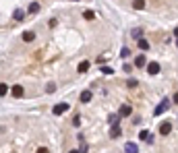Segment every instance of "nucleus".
I'll return each mask as SVG.
<instances>
[{"label": "nucleus", "instance_id": "obj_1", "mask_svg": "<svg viewBox=\"0 0 178 153\" xmlns=\"http://www.w3.org/2000/svg\"><path fill=\"white\" fill-rule=\"evenodd\" d=\"M168 105H170V99H164V101H162V104H159L158 108L153 110V116H159V114H164V112L168 110Z\"/></svg>", "mask_w": 178, "mask_h": 153}, {"label": "nucleus", "instance_id": "obj_2", "mask_svg": "<svg viewBox=\"0 0 178 153\" xmlns=\"http://www.w3.org/2000/svg\"><path fill=\"white\" fill-rule=\"evenodd\" d=\"M120 132H122V130H120V124H118V122H116V124H112V128H110V137H112V139H118Z\"/></svg>", "mask_w": 178, "mask_h": 153}, {"label": "nucleus", "instance_id": "obj_3", "mask_svg": "<svg viewBox=\"0 0 178 153\" xmlns=\"http://www.w3.org/2000/svg\"><path fill=\"white\" fill-rule=\"evenodd\" d=\"M147 72H149L151 76L158 75V72H159V64L158 62H149V64H147Z\"/></svg>", "mask_w": 178, "mask_h": 153}, {"label": "nucleus", "instance_id": "obj_4", "mask_svg": "<svg viewBox=\"0 0 178 153\" xmlns=\"http://www.w3.org/2000/svg\"><path fill=\"white\" fill-rule=\"evenodd\" d=\"M66 110H69V104H58V105H54V116H60V114H64Z\"/></svg>", "mask_w": 178, "mask_h": 153}, {"label": "nucleus", "instance_id": "obj_5", "mask_svg": "<svg viewBox=\"0 0 178 153\" xmlns=\"http://www.w3.org/2000/svg\"><path fill=\"white\" fill-rule=\"evenodd\" d=\"M159 132H162V134H170L172 132V124L170 122H162V124H159Z\"/></svg>", "mask_w": 178, "mask_h": 153}, {"label": "nucleus", "instance_id": "obj_6", "mask_svg": "<svg viewBox=\"0 0 178 153\" xmlns=\"http://www.w3.org/2000/svg\"><path fill=\"white\" fill-rule=\"evenodd\" d=\"M137 151H139V147L135 143H126L124 145V153H137Z\"/></svg>", "mask_w": 178, "mask_h": 153}, {"label": "nucleus", "instance_id": "obj_7", "mask_svg": "<svg viewBox=\"0 0 178 153\" xmlns=\"http://www.w3.org/2000/svg\"><path fill=\"white\" fill-rule=\"evenodd\" d=\"M23 93H25V91H23L21 85H15V87H13V95H15V97H23Z\"/></svg>", "mask_w": 178, "mask_h": 153}, {"label": "nucleus", "instance_id": "obj_8", "mask_svg": "<svg viewBox=\"0 0 178 153\" xmlns=\"http://www.w3.org/2000/svg\"><path fill=\"white\" fill-rule=\"evenodd\" d=\"M122 116H130V105L129 104L120 105V118H122Z\"/></svg>", "mask_w": 178, "mask_h": 153}, {"label": "nucleus", "instance_id": "obj_9", "mask_svg": "<svg viewBox=\"0 0 178 153\" xmlns=\"http://www.w3.org/2000/svg\"><path fill=\"white\" fill-rule=\"evenodd\" d=\"M89 66H91V64H89L87 60H83V62L79 64V66H77V70H79V72H87V70H89Z\"/></svg>", "mask_w": 178, "mask_h": 153}, {"label": "nucleus", "instance_id": "obj_10", "mask_svg": "<svg viewBox=\"0 0 178 153\" xmlns=\"http://www.w3.org/2000/svg\"><path fill=\"white\" fill-rule=\"evenodd\" d=\"M23 39H25V42H33V39H35V33H33V31H25V33H23Z\"/></svg>", "mask_w": 178, "mask_h": 153}, {"label": "nucleus", "instance_id": "obj_11", "mask_svg": "<svg viewBox=\"0 0 178 153\" xmlns=\"http://www.w3.org/2000/svg\"><path fill=\"white\" fill-rule=\"evenodd\" d=\"M13 17H15V19H17V21H23V19H25V13H23L21 8H17V10H15V13H13Z\"/></svg>", "mask_w": 178, "mask_h": 153}, {"label": "nucleus", "instance_id": "obj_12", "mask_svg": "<svg viewBox=\"0 0 178 153\" xmlns=\"http://www.w3.org/2000/svg\"><path fill=\"white\" fill-rule=\"evenodd\" d=\"M81 101H83V104L91 101V91H83V93H81Z\"/></svg>", "mask_w": 178, "mask_h": 153}, {"label": "nucleus", "instance_id": "obj_13", "mask_svg": "<svg viewBox=\"0 0 178 153\" xmlns=\"http://www.w3.org/2000/svg\"><path fill=\"white\" fill-rule=\"evenodd\" d=\"M145 64H147V60H145V56H137V60H135V66H145Z\"/></svg>", "mask_w": 178, "mask_h": 153}, {"label": "nucleus", "instance_id": "obj_14", "mask_svg": "<svg viewBox=\"0 0 178 153\" xmlns=\"http://www.w3.org/2000/svg\"><path fill=\"white\" fill-rule=\"evenodd\" d=\"M29 13H31V14L40 13V4H37V2H31V4H29Z\"/></svg>", "mask_w": 178, "mask_h": 153}, {"label": "nucleus", "instance_id": "obj_15", "mask_svg": "<svg viewBox=\"0 0 178 153\" xmlns=\"http://www.w3.org/2000/svg\"><path fill=\"white\" fill-rule=\"evenodd\" d=\"M133 6L137 8V10H143V8H145V0H135V2H133Z\"/></svg>", "mask_w": 178, "mask_h": 153}, {"label": "nucleus", "instance_id": "obj_16", "mask_svg": "<svg viewBox=\"0 0 178 153\" xmlns=\"http://www.w3.org/2000/svg\"><path fill=\"white\" fill-rule=\"evenodd\" d=\"M83 17H85L87 21H91V19H95V13H93V10H85V13H83Z\"/></svg>", "mask_w": 178, "mask_h": 153}, {"label": "nucleus", "instance_id": "obj_17", "mask_svg": "<svg viewBox=\"0 0 178 153\" xmlns=\"http://www.w3.org/2000/svg\"><path fill=\"white\" fill-rule=\"evenodd\" d=\"M139 48H141V50H149V43L145 42L143 37H139Z\"/></svg>", "mask_w": 178, "mask_h": 153}, {"label": "nucleus", "instance_id": "obj_18", "mask_svg": "<svg viewBox=\"0 0 178 153\" xmlns=\"http://www.w3.org/2000/svg\"><path fill=\"white\" fill-rule=\"evenodd\" d=\"M108 122H110V124H116V122H118V116H116V114L108 116Z\"/></svg>", "mask_w": 178, "mask_h": 153}, {"label": "nucleus", "instance_id": "obj_19", "mask_svg": "<svg viewBox=\"0 0 178 153\" xmlns=\"http://www.w3.org/2000/svg\"><path fill=\"white\" fill-rule=\"evenodd\" d=\"M8 93V87L6 85H0V95H6Z\"/></svg>", "mask_w": 178, "mask_h": 153}, {"label": "nucleus", "instance_id": "obj_20", "mask_svg": "<svg viewBox=\"0 0 178 153\" xmlns=\"http://www.w3.org/2000/svg\"><path fill=\"white\" fill-rule=\"evenodd\" d=\"M102 72H106V75H112V72H114V70L110 68V66H102Z\"/></svg>", "mask_w": 178, "mask_h": 153}, {"label": "nucleus", "instance_id": "obj_21", "mask_svg": "<svg viewBox=\"0 0 178 153\" xmlns=\"http://www.w3.org/2000/svg\"><path fill=\"white\" fill-rule=\"evenodd\" d=\"M126 85H129V87H137V81H135V79H129Z\"/></svg>", "mask_w": 178, "mask_h": 153}, {"label": "nucleus", "instance_id": "obj_22", "mask_svg": "<svg viewBox=\"0 0 178 153\" xmlns=\"http://www.w3.org/2000/svg\"><path fill=\"white\" fill-rule=\"evenodd\" d=\"M147 134H149V130H141V132H139V137H141V139H147Z\"/></svg>", "mask_w": 178, "mask_h": 153}, {"label": "nucleus", "instance_id": "obj_23", "mask_svg": "<svg viewBox=\"0 0 178 153\" xmlns=\"http://www.w3.org/2000/svg\"><path fill=\"white\" fill-rule=\"evenodd\" d=\"M141 35H143V33H141V31H139V29H135V31H133V37H135V39H139V37H141Z\"/></svg>", "mask_w": 178, "mask_h": 153}, {"label": "nucleus", "instance_id": "obj_24", "mask_svg": "<svg viewBox=\"0 0 178 153\" xmlns=\"http://www.w3.org/2000/svg\"><path fill=\"white\" fill-rule=\"evenodd\" d=\"M73 124L79 126V124H81V118H79V116H75V118H73Z\"/></svg>", "mask_w": 178, "mask_h": 153}, {"label": "nucleus", "instance_id": "obj_25", "mask_svg": "<svg viewBox=\"0 0 178 153\" xmlns=\"http://www.w3.org/2000/svg\"><path fill=\"white\" fill-rule=\"evenodd\" d=\"M37 153H50V151L46 149V147H40V149H37Z\"/></svg>", "mask_w": 178, "mask_h": 153}, {"label": "nucleus", "instance_id": "obj_26", "mask_svg": "<svg viewBox=\"0 0 178 153\" xmlns=\"http://www.w3.org/2000/svg\"><path fill=\"white\" fill-rule=\"evenodd\" d=\"M70 153H79V151H70Z\"/></svg>", "mask_w": 178, "mask_h": 153}]
</instances>
